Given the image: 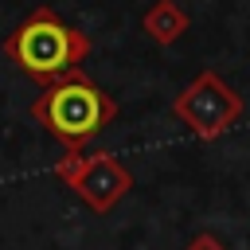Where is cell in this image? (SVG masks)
I'll use <instances>...</instances> for the list:
<instances>
[{"label":"cell","instance_id":"cell-3","mask_svg":"<svg viewBox=\"0 0 250 250\" xmlns=\"http://www.w3.org/2000/svg\"><path fill=\"white\" fill-rule=\"evenodd\" d=\"M191 250H219V242H215V238H195Z\"/></svg>","mask_w":250,"mask_h":250},{"label":"cell","instance_id":"cell-2","mask_svg":"<svg viewBox=\"0 0 250 250\" xmlns=\"http://www.w3.org/2000/svg\"><path fill=\"white\" fill-rule=\"evenodd\" d=\"M102 117H105V102L86 82H66L59 90H51V98H47V121L62 137L82 141L102 125Z\"/></svg>","mask_w":250,"mask_h":250},{"label":"cell","instance_id":"cell-1","mask_svg":"<svg viewBox=\"0 0 250 250\" xmlns=\"http://www.w3.org/2000/svg\"><path fill=\"white\" fill-rule=\"evenodd\" d=\"M12 51L31 74H59L74 59V39L62 23H55L51 16H39L16 35Z\"/></svg>","mask_w":250,"mask_h":250}]
</instances>
